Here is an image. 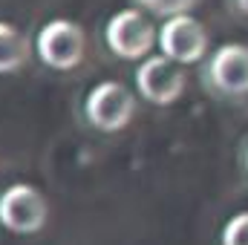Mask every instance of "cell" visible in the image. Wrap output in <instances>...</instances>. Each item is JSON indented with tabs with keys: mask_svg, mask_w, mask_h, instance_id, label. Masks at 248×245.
Segmentation results:
<instances>
[{
	"mask_svg": "<svg viewBox=\"0 0 248 245\" xmlns=\"http://www.w3.org/2000/svg\"><path fill=\"white\" fill-rule=\"evenodd\" d=\"M84 116L98 133H122L136 119V95L122 81H101L87 92Z\"/></svg>",
	"mask_w": 248,
	"mask_h": 245,
	"instance_id": "1",
	"label": "cell"
},
{
	"mask_svg": "<svg viewBox=\"0 0 248 245\" xmlns=\"http://www.w3.org/2000/svg\"><path fill=\"white\" fill-rule=\"evenodd\" d=\"M35 52L52 69H75L87 55V32L69 17H52L41 26L35 38Z\"/></svg>",
	"mask_w": 248,
	"mask_h": 245,
	"instance_id": "2",
	"label": "cell"
},
{
	"mask_svg": "<svg viewBox=\"0 0 248 245\" xmlns=\"http://www.w3.org/2000/svg\"><path fill=\"white\" fill-rule=\"evenodd\" d=\"M46 219H49V202L35 184L15 182L0 193V225L6 231L29 237L44 231Z\"/></svg>",
	"mask_w": 248,
	"mask_h": 245,
	"instance_id": "3",
	"label": "cell"
},
{
	"mask_svg": "<svg viewBox=\"0 0 248 245\" xmlns=\"http://www.w3.org/2000/svg\"><path fill=\"white\" fill-rule=\"evenodd\" d=\"M104 41H107L110 52L119 55L122 61H144L153 52L159 32L139 9H122L107 20Z\"/></svg>",
	"mask_w": 248,
	"mask_h": 245,
	"instance_id": "4",
	"label": "cell"
},
{
	"mask_svg": "<svg viewBox=\"0 0 248 245\" xmlns=\"http://www.w3.org/2000/svg\"><path fill=\"white\" fill-rule=\"evenodd\" d=\"M136 90L144 101L156 107H170L185 95L187 75L182 63L170 61L165 55H147L136 69Z\"/></svg>",
	"mask_w": 248,
	"mask_h": 245,
	"instance_id": "5",
	"label": "cell"
},
{
	"mask_svg": "<svg viewBox=\"0 0 248 245\" xmlns=\"http://www.w3.org/2000/svg\"><path fill=\"white\" fill-rule=\"evenodd\" d=\"M208 46H211L208 29L193 15L168 17L162 23V29H159V49H162V55L176 63H182V66L199 63L208 55Z\"/></svg>",
	"mask_w": 248,
	"mask_h": 245,
	"instance_id": "6",
	"label": "cell"
},
{
	"mask_svg": "<svg viewBox=\"0 0 248 245\" xmlns=\"http://www.w3.org/2000/svg\"><path fill=\"white\" fill-rule=\"evenodd\" d=\"M208 84L228 98L248 95V46L246 44H222L205 66Z\"/></svg>",
	"mask_w": 248,
	"mask_h": 245,
	"instance_id": "7",
	"label": "cell"
},
{
	"mask_svg": "<svg viewBox=\"0 0 248 245\" xmlns=\"http://www.w3.org/2000/svg\"><path fill=\"white\" fill-rule=\"evenodd\" d=\"M29 55H32L29 38L15 23L0 20V75L20 72L29 63Z\"/></svg>",
	"mask_w": 248,
	"mask_h": 245,
	"instance_id": "8",
	"label": "cell"
},
{
	"mask_svg": "<svg viewBox=\"0 0 248 245\" xmlns=\"http://www.w3.org/2000/svg\"><path fill=\"white\" fill-rule=\"evenodd\" d=\"M141 9H147L150 15L168 20V17H176V15H190L202 0H136Z\"/></svg>",
	"mask_w": 248,
	"mask_h": 245,
	"instance_id": "9",
	"label": "cell"
},
{
	"mask_svg": "<svg viewBox=\"0 0 248 245\" xmlns=\"http://www.w3.org/2000/svg\"><path fill=\"white\" fill-rule=\"evenodd\" d=\"M222 245H248V211L234 214L222 228Z\"/></svg>",
	"mask_w": 248,
	"mask_h": 245,
	"instance_id": "10",
	"label": "cell"
},
{
	"mask_svg": "<svg viewBox=\"0 0 248 245\" xmlns=\"http://www.w3.org/2000/svg\"><path fill=\"white\" fill-rule=\"evenodd\" d=\"M234 3H237V9H240L243 15H248V0H234Z\"/></svg>",
	"mask_w": 248,
	"mask_h": 245,
	"instance_id": "11",
	"label": "cell"
},
{
	"mask_svg": "<svg viewBox=\"0 0 248 245\" xmlns=\"http://www.w3.org/2000/svg\"><path fill=\"white\" fill-rule=\"evenodd\" d=\"M246 168H248V153H246Z\"/></svg>",
	"mask_w": 248,
	"mask_h": 245,
	"instance_id": "12",
	"label": "cell"
}]
</instances>
